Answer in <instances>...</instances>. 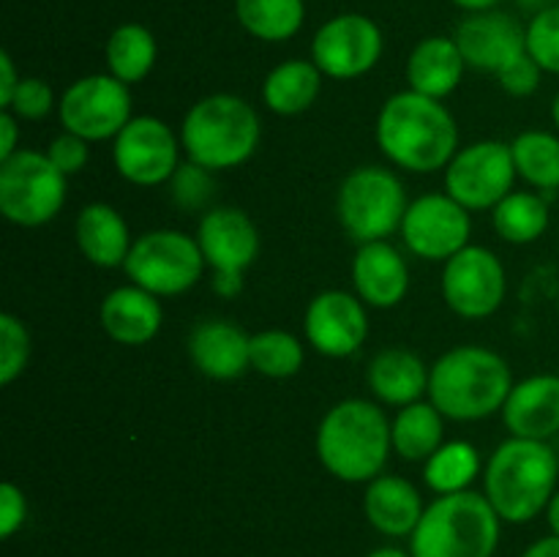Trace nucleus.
Segmentation results:
<instances>
[{
  "instance_id": "f257e3e1",
  "label": "nucleus",
  "mask_w": 559,
  "mask_h": 557,
  "mask_svg": "<svg viewBox=\"0 0 559 557\" xmlns=\"http://www.w3.org/2000/svg\"><path fill=\"white\" fill-rule=\"evenodd\" d=\"M377 147L393 167L413 175L440 173L462 145L459 123L440 98L399 91L380 107L374 126Z\"/></svg>"
},
{
  "instance_id": "f03ea898",
  "label": "nucleus",
  "mask_w": 559,
  "mask_h": 557,
  "mask_svg": "<svg viewBox=\"0 0 559 557\" xmlns=\"http://www.w3.org/2000/svg\"><path fill=\"white\" fill-rule=\"evenodd\" d=\"M314 451L322 467L344 484H369L393 453L391 418L371 399H344L322 415Z\"/></svg>"
},
{
  "instance_id": "7ed1b4c3",
  "label": "nucleus",
  "mask_w": 559,
  "mask_h": 557,
  "mask_svg": "<svg viewBox=\"0 0 559 557\" xmlns=\"http://www.w3.org/2000/svg\"><path fill=\"white\" fill-rule=\"evenodd\" d=\"M511 388L508 360L480 344H459L431 364L429 402L451 420L473 424L502 413Z\"/></svg>"
},
{
  "instance_id": "20e7f679",
  "label": "nucleus",
  "mask_w": 559,
  "mask_h": 557,
  "mask_svg": "<svg viewBox=\"0 0 559 557\" xmlns=\"http://www.w3.org/2000/svg\"><path fill=\"white\" fill-rule=\"evenodd\" d=\"M559 481V459L549 442L508 437L484 467V495L508 524H527L546 513Z\"/></svg>"
},
{
  "instance_id": "39448f33",
  "label": "nucleus",
  "mask_w": 559,
  "mask_h": 557,
  "mask_svg": "<svg viewBox=\"0 0 559 557\" xmlns=\"http://www.w3.org/2000/svg\"><path fill=\"white\" fill-rule=\"evenodd\" d=\"M262 140L257 109L235 93H211L191 104L180 123L186 158L211 173H227L254 156Z\"/></svg>"
},
{
  "instance_id": "423d86ee",
  "label": "nucleus",
  "mask_w": 559,
  "mask_h": 557,
  "mask_svg": "<svg viewBox=\"0 0 559 557\" xmlns=\"http://www.w3.org/2000/svg\"><path fill=\"white\" fill-rule=\"evenodd\" d=\"M502 519L484 491H456L429 502L409 535L413 557H495Z\"/></svg>"
},
{
  "instance_id": "0eeeda50",
  "label": "nucleus",
  "mask_w": 559,
  "mask_h": 557,
  "mask_svg": "<svg viewBox=\"0 0 559 557\" xmlns=\"http://www.w3.org/2000/svg\"><path fill=\"white\" fill-rule=\"evenodd\" d=\"M409 200L402 178L380 164L353 169L336 194V216L344 233L358 244L388 240L402 229Z\"/></svg>"
},
{
  "instance_id": "6e6552de",
  "label": "nucleus",
  "mask_w": 559,
  "mask_h": 557,
  "mask_svg": "<svg viewBox=\"0 0 559 557\" xmlns=\"http://www.w3.org/2000/svg\"><path fill=\"white\" fill-rule=\"evenodd\" d=\"M69 178L47 153L20 147L0 162V213L16 227H44L63 211Z\"/></svg>"
},
{
  "instance_id": "1a4fd4ad",
  "label": "nucleus",
  "mask_w": 559,
  "mask_h": 557,
  "mask_svg": "<svg viewBox=\"0 0 559 557\" xmlns=\"http://www.w3.org/2000/svg\"><path fill=\"white\" fill-rule=\"evenodd\" d=\"M205 268V257L194 235L180 229H147L131 244L123 271L136 287L158 298H175L189 293Z\"/></svg>"
},
{
  "instance_id": "9d476101",
  "label": "nucleus",
  "mask_w": 559,
  "mask_h": 557,
  "mask_svg": "<svg viewBox=\"0 0 559 557\" xmlns=\"http://www.w3.org/2000/svg\"><path fill=\"white\" fill-rule=\"evenodd\" d=\"M197 244L213 273V293L235 298L243 289V276L260 257V229L254 218L233 205H216L202 213L197 224Z\"/></svg>"
},
{
  "instance_id": "9b49d317",
  "label": "nucleus",
  "mask_w": 559,
  "mask_h": 557,
  "mask_svg": "<svg viewBox=\"0 0 559 557\" xmlns=\"http://www.w3.org/2000/svg\"><path fill=\"white\" fill-rule=\"evenodd\" d=\"M63 131L87 142L115 140L134 118L131 87L112 74H87L71 82L58 98Z\"/></svg>"
},
{
  "instance_id": "f8f14e48",
  "label": "nucleus",
  "mask_w": 559,
  "mask_h": 557,
  "mask_svg": "<svg viewBox=\"0 0 559 557\" xmlns=\"http://www.w3.org/2000/svg\"><path fill=\"white\" fill-rule=\"evenodd\" d=\"M442 173L448 194L469 213L495 211L511 194L519 178L511 142L500 140H478L459 147Z\"/></svg>"
},
{
  "instance_id": "ddd939ff",
  "label": "nucleus",
  "mask_w": 559,
  "mask_h": 557,
  "mask_svg": "<svg viewBox=\"0 0 559 557\" xmlns=\"http://www.w3.org/2000/svg\"><path fill=\"white\" fill-rule=\"evenodd\" d=\"M442 300L462 320H486L506 304L508 273L500 257L486 246H473L442 262Z\"/></svg>"
},
{
  "instance_id": "4468645a",
  "label": "nucleus",
  "mask_w": 559,
  "mask_h": 557,
  "mask_svg": "<svg viewBox=\"0 0 559 557\" xmlns=\"http://www.w3.org/2000/svg\"><path fill=\"white\" fill-rule=\"evenodd\" d=\"M180 134L153 115H134L112 140V164L120 178L140 189L167 186L180 167Z\"/></svg>"
},
{
  "instance_id": "2eb2a0df",
  "label": "nucleus",
  "mask_w": 559,
  "mask_h": 557,
  "mask_svg": "<svg viewBox=\"0 0 559 557\" xmlns=\"http://www.w3.org/2000/svg\"><path fill=\"white\" fill-rule=\"evenodd\" d=\"M404 246L424 262H448L469 246L473 218L448 191H431L409 202L402 229Z\"/></svg>"
},
{
  "instance_id": "dca6fc26",
  "label": "nucleus",
  "mask_w": 559,
  "mask_h": 557,
  "mask_svg": "<svg viewBox=\"0 0 559 557\" xmlns=\"http://www.w3.org/2000/svg\"><path fill=\"white\" fill-rule=\"evenodd\" d=\"M385 38L380 25L366 14H336L317 27L311 38V60L328 80H358L382 58Z\"/></svg>"
},
{
  "instance_id": "f3484780",
  "label": "nucleus",
  "mask_w": 559,
  "mask_h": 557,
  "mask_svg": "<svg viewBox=\"0 0 559 557\" xmlns=\"http://www.w3.org/2000/svg\"><path fill=\"white\" fill-rule=\"evenodd\" d=\"M304 333L325 358H349L369 339V306L347 289H325L306 306Z\"/></svg>"
},
{
  "instance_id": "a211bd4d",
  "label": "nucleus",
  "mask_w": 559,
  "mask_h": 557,
  "mask_svg": "<svg viewBox=\"0 0 559 557\" xmlns=\"http://www.w3.org/2000/svg\"><path fill=\"white\" fill-rule=\"evenodd\" d=\"M467 69L500 74L508 63L527 52V27L506 11H480L464 16L453 31Z\"/></svg>"
},
{
  "instance_id": "6ab92c4d",
  "label": "nucleus",
  "mask_w": 559,
  "mask_h": 557,
  "mask_svg": "<svg viewBox=\"0 0 559 557\" xmlns=\"http://www.w3.org/2000/svg\"><path fill=\"white\" fill-rule=\"evenodd\" d=\"M355 295L369 309H393L409 293V265L391 240L360 244L353 257Z\"/></svg>"
},
{
  "instance_id": "aec40b11",
  "label": "nucleus",
  "mask_w": 559,
  "mask_h": 557,
  "mask_svg": "<svg viewBox=\"0 0 559 557\" xmlns=\"http://www.w3.org/2000/svg\"><path fill=\"white\" fill-rule=\"evenodd\" d=\"M189 358L211 380H238L251 369V336L229 320H205L189 333Z\"/></svg>"
},
{
  "instance_id": "412c9836",
  "label": "nucleus",
  "mask_w": 559,
  "mask_h": 557,
  "mask_svg": "<svg viewBox=\"0 0 559 557\" xmlns=\"http://www.w3.org/2000/svg\"><path fill=\"white\" fill-rule=\"evenodd\" d=\"M98 322L115 344L142 347V344H151L162 331V300L136 284H123L104 295L98 306Z\"/></svg>"
},
{
  "instance_id": "4be33fe9",
  "label": "nucleus",
  "mask_w": 559,
  "mask_h": 557,
  "mask_svg": "<svg viewBox=\"0 0 559 557\" xmlns=\"http://www.w3.org/2000/svg\"><path fill=\"white\" fill-rule=\"evenodd\" d=\"M502 420L511 437L549 442L559 435V375H533L513 382Z\"/></svg>"
},
{
  "instance_id": "5701e85b",
  "label": "nucleus",
  "mask_w": 559,
  "mask_h": 557,
  "mask_svg": "<svg viewBox=\"0 0 559 557\" xmlns=\"http://www.w3.org/2000/svg\"><path fill=\"white\" fill-rule=\"evenodd\" d=\"M426 506L418 486L404 475L382 473L366 484L364 517L385 538H409Z\"/></svg>"
},
{
  "instance_id": "b1692460",
  "label": "nucleus",
  "mask_w": 559,
  "mask_h": 557,
  "mask_svg": "<svg viewBox=\"0 0 559 557\" xmlns=\"http://www.w3.org/2000/svg\"><path fill=\"white\" fill-rule=\"evenodd\" d=\"M431 366L424 364L420 355L407 347L380 349L366 366V386L377 396V402L388 407H407L429 396Z\"/></svg>"
},
{
  "instance_id": "393cba45",
  "label": "nucleus",
  "mask_w": 559,
  "mask_h": 557,
  "mask_svg": "<svg viewBox=\"0 0 559 557\" xmlns=\"http://www.w3.org/2000/svg\"><path fill=\"white\" fill-rule=\"evenodd\" d=\"M467 63L453 36H429L415 44L407 58V87L429 98H448L459 85Z\"/></svg>"
},
{
  "instance_id": "a878e982",
  "label": "nucleus",
  "mask_w": 559,
  "mask_h": 557,
  "mask_svg": "<svg viewBox=\"0 0 559 557\" xmlns=\"http://www.w3.org/2000/svg\"><path fill=\"white\" fill-rule=\"evenodd\" d=\"M74 238L82 257L96 268H123L134 244L126 218L107 202H91L76 213Z\"/></svg>"
},
{
  "instance_id": "bb28decb",
  "label": "nucleus",
  "mask_w": 559,
  "mask_h": 557,
  "mask_svg": "<svg viewBox=\"0 0 559 557\" xmlns=\"http://www.w3.org/2000/svg\"><path fill=\"white\" fill-rule=\"evenodd\" d=\"M322 80L325 74L317 69L314 60H284L267 71L265 82H262V104L282 118L304 115L320 98Z\"/></svg>"
},
{
  "instance_id": "cd10ccee",
  "label": "nucleus",
  "mask_w": 559,
  "mask_h": 557,
  "mask_svg": "<svg viewBox=\"0 0 559 557\" xmlns=\"http://www.w3.org/2000/svg\"><path fill=\"white\" fill-rule=\"evenodd\" d=\"M391 440L393 453L404 462H429L445 442V415L424 399L399 407L391 420Z\"/></svg>"
},
{
  "instance_id": "c85d7f7f",
  "label": "nucleus",
  "mask_w": 559,
  "mask_h": 557,
  "mask_svg": "<svg viewBox=\"0 0 559 557\" xmlns=\"http://www.w3.org/2000/svg\"><path fill=\"white\" fill-rule=\"evenodd\" d=\"M156 36L140 22H126V25L115 27L107 38V49H104L107 74L118 76L131 87L151 74L156 66Z\"/></svg>"
},
{
  "instance_id": "c756f323",
  "label": "nucleus",
  "mask_w": 559,
  "mask_h": 557,
  "mask_svg": "<svg viewBox=\"0 0 559 557\" xmlns=\"http://www.w3.org/2000/svg\"><path fill=\"white\" fill-rule=\"evenodd\" d=\"M235 16L249 36L282 44L298 36L306 20L304 0H235Z\"/></svg>"
},
{
  "instance_id": "7c9ffc66",
  "label": "nucleus",
  "mask_w": 559,
  "mask_h": 557,
  "mask_svg": "<svg viewBox=\"0 0 559 557\" xmlns=\"http://www.w3.org/2000/svg\"><path fill=\"white\" fill-rule=\"evenodd\" d=\"M549 205L538 191H511L491 211L495 233L513 246H527L540 240L549 229Z\"/></svg>"
},
{
  "instance_id": "2f4dec72",
  "label": "nucleus",
  "mask_w": 559,
  "mask_h": 557,
  "mask_svg": "<svg viewBox=\"0 0 559 557\" xmlns=\"http://www.w3.org/2000/svg\"><path fill=\"white\" fill-rule=\"evenodd\" d=\"M513 164L519 180L535 191L559 189V134L544 129H530L513 137Z\"/></svg>"
},
{
  "instance_id": "473e14b6",
  "label": "nucleus",
  "mask_w": 559,
  "mask_h": 557,
  "mask_svg": "<svg viewBox=\"0 0 559 557\" xmlns=\"http://www.w3.org/2000/svg\"><path fill=\"white\" fill-rule=\"evenodd\" d=\"M480 475V453L473 442L453 440L442 442L429 462H424V481L437 497L467 491Z\"/></svg>"
},
{
  "instance_id": "72a5a7b5",
  "label": "nucleus",
  "mask_w": 559,
  "mask_h": 557,
  "mask_svg": "<svg viewBox=\"0 0 559 557\" xmlns=\"http://www.w3.org/2000/svg\"><path fill=\"white\" fill-rule=\"evenodd\" d=\"M306 349L295 333L271 331L251 333V369L262 377H271V380H287L295 377L304 369Z\"/></svg>"
},
{
  "instance_id": "f704fd0d",
  "label": "nucleus",
  "mask_w": 559,
  "mask_h": 557,
  "mask_svg": "<svg viewBox=\"0 0 559 557\" xmlns=\"http://www.w3.org/2000/svg\"><path fill=\"white\" fill-rule=\"evenodd\" d=\"M211 169L200 167L197 162L186 158L175 175L169 178V200L180 213H207L211 211L213 194H216V180H213Z\"/></svg>"
},
{
  "instance_id": "c9c22d12",
  "label": "nucleus",
  "mask_w": 559,
  "mask_h": 557,
  "mask_svg": "<svg viewBox=\"0 0 559 557\" xmlns=\"http://www.w3.org/2000/svg\"><path fill=\"white\" fill-rule=\"evenodd\" d=\"M31 333L25 322L11 311L0 315V386H11L22 371L27 369L31 360Z\"/></svg>"
},
{
  "instance_id": "e433bc0d",
  "label": "nucleus",
  "mask_w": 559,
  "mask_h": 557,
  "mask_svg": "<svg viewBox=\"0 0 559 557\" xmlns=\"http://www.w3.org/2000/svg\"><path fill=\"white\" fill-rule=\"evenodd\" d=\"M527 55L546 74H559V5H546L530 20Z\"/></svg>"
},
{
  "instance_id": "4c0bfd02",
  "label": "nucleus",
  "mask_w": 559,
  "mask_h": 557,
  "mask_svg": "<svg viewBox=\"0 0 559 557\" xmlns=\"http://www.w3.org/2000/svg\"><path fill=\"white\" fill-rule=\"evenodd\" d=\"M52 109H58L52 87L38 76H22L9 104V112H14L20 120H44L47 115H52Z\"/></svg>"
},
{
  "instance_id": "58836bf2",
  "label": "nucleus",
  "mask_w": 559,
  "mask_h": 557,
  "mask_svg": "<svg viewBox=\"0 0 559 557\" xmlns=\"http://www.w3.org/2000/svg\"><path fill=\"white\" fill-rule=\"evenodd\" d=\"M44 153H47L49 162H52L66 178H71V175L82 173V169L87 167V162H91V142L71 134V131H63V134H58L49 142V147Z\"/></svg>"
},
{
  "instance_id": "ea45409f",
  "label": "nucleus",
  "mask_w": 559,
  "mask_h": 557,
  "mask_svg": "<svg viewBox=\"0 0 559 557\" xmlns=\"http://www.w3.org/2000/svg\"><path fill=\"white\" fill-rule=\"evenodd\" d=\"M546 71L530 58L527 52L522 58H516L513 63H508L506 69L497 74V85L508 93V96H516V98H527L533 96L535 91L540 87V80H544Z\"/></svg>"
},
{
  "instance_id": "a19ab883",
  "label": "nucleus",
  "mask_w": 559,
  "mask_h": 557,
  "mask_svg": "<svg viewBox=\"0 0 559 557\" xmlns=\"http://www.w3.org/2000/svg\"><path fill=\"white\" fill-rule=\"evenodd\" d=\"M27 522V497L16 484L0 486V538H14Z\"/></svg>"
},
{
  "instance_id": "79ce46f5",
  "label": "nucleus",
  "mask_w": 559,
  "mask_h": 557,
  "mask_svg": "<svg viewBox=\"0 0 559 557\" xmlns=\"http://www.w3.org/2000/svg\"><path fill=\"white\" fill-rule=\"evenodd\" d=\"M20 151V118L9 109H0V162Z\"/></svg>"
},
{
  "instance_id": "37998d69",
  "label": "nucleus",
  "mask_w": 559,
  "mask_h": 557,
  "mask_svg": "<svg viewBox=\"0 0 559 557\" xmlns=\"http://www.w3.org/2000/svg\"><path fill=\"white\" fill-rule=\"evenodd\" d=\"M20 80H22V76L16 74L11 55L0 52V109H9V104H11V98H14Z\"/></svg>"
},
{
  "instance_id": "c03bdc74",
  "label": "nucleus",
  "mask_w": 559,
  "mask_h": 557,
  "mask_svg": "<svg viewBox=\"0 0 559 557\" xmlns=\"http://www.w3.org/2000/svg\"><path fill=\"white\" fill-rule=\"evenodd\" d=\"M522 557H559V535L549 533L544 535V538L533 541V544L522 552Z\"/></svg>"
},
{
  "instance_id": "a18cd8bd",
  "label": "nucleus",
  "mask_w": 559,
  "mask_h": 557,
  "mask_svg": "<svg viewBox=\"0 0 559 557\" xmlns=\"http://www.w3.org/2000/svg\"><path fill=\"white\" fill-rule=\"evenodd\" d=\"M451 3L464 9L467 14H480V11H491L497 3H502V0H451Z\"/></svg>"
},
{
  "instance_id": "49530a36",
  "label": "nucleus",
  "mask_w": 559,
  "mask_h": 557,
  "mask_svg": "<svg viewBox=\"0 0 559 557\" xmlns=\"http://www.w3.org/2000/svg\"><path fill=\"white\" fill-rule=\"evenodd\" d=\"M546 522H549L551 533L559 535V489L555 491V497L549 500V506H546Z\"/></svg>"
},
{
  "instance_id": "de8ad7c7",
  "label": "nucleus",
  "mask_w": 559,
  "mask_h": 557,
  "mask_svg": "<svg viewBox=\"0 0 559 557\" xmlns=\"http://www.w3.org/2000/svg\"><path fill=\"white\" fill-rule=\"evenodd\" d=\"M366 557H413L409 549H399V546H380V549L369 552Z\"/></svg>"
},
{
  "instance_id": "09e8293b",
  "label": "nucleus",
  "mask_w": 559,
  "mask_h": 557,
  "mask_svg": "<svg viewBox=\"0 0 559 557\" xmlns=\"http://www.w3.org/2000/svg\"><path fill=\"white\" fill-rule=\"evenodd\" d=\"M551 123H555V129L559 134V93L555 96V102H551Z\"/></svg>"
}]
</instances>
